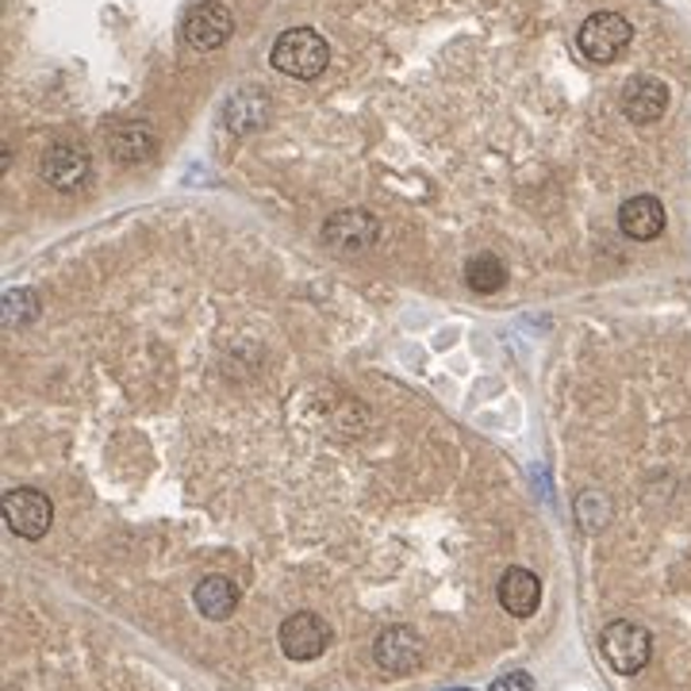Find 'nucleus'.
Segmentation results:
<instances>
[{"instance_id": "f257e3e1", "label": "nucleus", "mask_w": 691, "mask_h": 691, "mask_svg": "<svg viewBox=\"0 0 691 691\" xmlns=\"http://www.w3.org/2000/svg\"><path fill=\"white\" fill-rule=\"evenodd\" d=\"M269 62H274V70H281L285 78L311 81V78H319V73L327 70V62H331V47H327V39L319 35V31L288 28L285 35L274 43Z\"/></svg>"}, {"instance_id": "f03ea898", "label": "nucleus", "mask_w": 691, "mask_h": 691, "mask_svg": "<svg viewBox=\"0 0 691 691\" xmlns=\"http://www.w3.org/2000/svg\"><path fill=\"white\" fill-rule=\"evenodd\" d=\"M630 39H633V28H630L627 16H619V12L588 16V20L580 23V31H576V47H580V54L596 65H607V62H615V58H622V51L630 47Z\"/></svg>"}, {"instance_id": "7ed1b4c3", "label": "nucleus", "mask_w": 691, "mask_h": 691, "mask_svg": "<svg viewBox=\"0 0 691 691\" xmlns=\"http://www.w3.org/2000/svg\"><path fill=\"white\" fill-rule=\"evenodd\" d=\"M599 649H604L607 664H611L615 672L633 677V672L646 669L649 657H653V638H649V630L638 627V622L619 619L599 633Z\"/></svg>"}, {"instance_id": "20e7f679", "label": "nucleus", "mask_w": 691, "mask_h": 691, "mask_svg": "<svg viewBox=\"0 0 691 691\" xmlns=\"http://www.w3.org/2000/svg\"><path fill=\"white\" fill-rule=\"evenodd\" d=\"M181 35L193 51H219L230 35H235V12L224 0H196L185 12Z\"/></svg>"}, {"instance_id": "39448f33", "label": "nucleus", "mask_w": 691, "mask_h": 691, "mask_svg": "<svg viewBox=\"0 0 691 691\" xmlns=\"http://www.w3.org/2000/svg\"><path fill=\"white\" fill-rule=\"evenodd\" d=\"M281 653L288 661H316L331 646V627L316 611H296L281 622Z\"/></svg>"}, {"instance_id": "423d86ee", "label": "nucleus", "mask_w": 691, "mask_h": 691, "mask_svg": "<svg viewBox=\"0 0 691 691\" xmlns=\"http://www.w3.org/2000/svg\"><path fill=\"white\" fill-rule=\"evenodd\" d=\"M54 507L39 488H12L4 496V523L16 538H43L51 530Z\"/></svg>"}, {"instance_id": "0eeeda50", "label": "nucleus", "mask_w": 691, "mask_h": 691, "mask_svg": "<svg viewBox=\"0 0 691 691\" xmlns=\"http://www.w3.org/2000/svg\"><path fill=\"white\" fill-rule=\"evenodd\" d=\"M377 216L361 208H346L334 212L331 219L323 224V243L331 246L334 254H365L369 246L377 243Z\"/></svg>"}, {"instance_id": "6e6552de", "label": "nucleus", "mask_w": 691, "mask_h": 691, "mask_svg": "<svg viewBox=\"0 0 691 691\" xmlns=\"http://www.w3.org/2000/svg\"><path fill=\"white\" fill-rule=\"evenodd\" d=\"M373 657L384 672L392 677H408L423 664V638H419L411 627H389L377 633L373 641Z\"/></svg>"}, {"instance_id": "1a4fd4ad", "label": "nucleus", "mask_w": 691, "mask_h": 691, "mask_svg": "<svg viewBox=\"0 0 691 691\" xmlns=\"http://www.w3.org/2000/svg\"><path fill=\"white\" fill-rule=\"evenodd\" d=\"M622 112H627L630 123H657L664 112H669V85L661 78H649V73H638V78L627 81L622 89Z\"/></svg>"}, {"instance_id": "9d476101", "label": "nucleus", "mask_w": 691, "mask_h": 691, "mask_svg": "<svg viewBox=\"0 0 691 691\" xmlns=\"http://www.w3.org/2000/svg\"><path fill=\"white\" fill-rule=\"evenodd\" d=\"M43 177H47V185L62 188V193H73V188H81L89 177V154L81 151L78 143H54L51 151L43 154Z\"/></svg>"}, {"instance_id": "9b49d317", "label": "nucleus", "mask_w": 691, "mask_h": 691, "mask_svg": "<svg viewBox=\"0 0 691 691\" xmlns=\"http://www.w3.org/2000/svg\"><path fill=\"white\" fill-rule=\"evenodd\" d=\"M109 154L120 166H143L158 154V135H154L151 123H120V127L109 135Z\"/></svg>"}, {"instance_id": "f8f14e48", "label": "nucleus", "mask_w": 691, "mask_h": 691, "mask_svg": "<svg viewBox=\"0 0 691 691\" xmlns=\"http://www.w3.org/2000/svg\"><path fill=\"white\" fill-rule=\"evenodd\" d=\"M496 596L507 615H515V619H530L542 604V580L530 569H507L496 588Z\"/></svg>"}, {"instance_id": "ddd939ff", "label": "nucleus", "mask_w": 691, "mask_h": 691, "mask_svg": "<svg viewBox=\"0 0 691 691\" xmlns=\"http://www.w3.org/2000/svg\"><path fill=\"white\" fill-rule=\"evenodd\" d=\"M619 227L633 243H649L664 230V204L657 196H633L619 208Z\"/></svg>"}, {"instance_id": "4468645a", "label": "nucleus", "mask_w": 691, "mask_h": 691, "mask_svg": "<svg viewBox=\"0 0 691 691\" xmlns=\"http://www.w3.org/2000/svg\"><path fill=\"white\" fill-rule=\"evenodd\" d=\"M193 599H196V611H200L204 619L224 622L238 607V588H235V580H227V576H204V580L196 584Z\"/></svg>"}, {"instance_id": "2eb2a0df", "label": "nucleus", "mask_w": 691, "mask_h": 691, "mask_svg": "<svg viewBox=\"0 0 691 691\" xmlns=\"http://www.w3.org/2000/svg\"><path fill=\"white\" fill-rule=\"evenodd\" d=\"M269 120V101L261 89H246V93H235L230 96V104L224 109V123L235 135H250V131H258L261 123Z\"/></svg>"}, {"instance_id": "dca6fc26", "label": "nucleus", "mask_w": 691, "mask_h": 691, "mask_svg": "<svg viewBox=\"0 0 691 691\" xmlns=\"http://www.w3.org/2000/svg\"><path fill=\"white\" fill-rule=\"evenodd\" d=\"M465 285L481 296L499 292V288L507 285V266L496 258V254H476V258L465 266Z\"/></svg>"}, {"instance_id": "f3484780", "label": "nucleus", "mask_w": 691, "mask_h": 691, "mask_svg": "<svg viewBox=\"0 0 691 691\" xmlns=\"http://www.w3.org/2000/svg\"><path fill=\"white\" fill-rule=\"evenodd\" d=\"M35 316H39L35 292H31V288H23V285L8 288V292H4V327H23V323H31Z\"/></svg>"}, {"instance_id": "a211bd4d", "label": "nucleus", "mask_w": 691, "mask_h": 691, "mask_svg": "<svg viewBox=\"0 0 691 691\" xmlns=\"http://www.w3.org/2000/svg\"><path fill=\"white\" fill-rule=\"evenodd\" d=\"M530 688H534L530 672H504L488 691H530Z\"/></svg>"}, {"instance_id": "6ab92c4d", "label": "nucleus", "mask_w": 691, "mask_h": 691, "mask_svg": "<svg viewBox=\"0 0 691 691\" xmlns=\"http://www.w3.org/2000/svg\"><path fill=\"white\" fill-rule=\"evenodd\" d=\"M457 691H468V688H457Z\"/></svg>"}, {"instance_id": "aec40b11", "label": "nucleus", "mask_w": 691, "mask_h": 691, "mask_svg": "<svg viewBox=\"0 0 691 691\" xmlns=\"http://www.w3.org/2000/svg\"><path fill=\"white\" fill-rule=\"evenodd\" d=\"M8 691H16V688H8Z\"/></svg>"}]
</instances>
